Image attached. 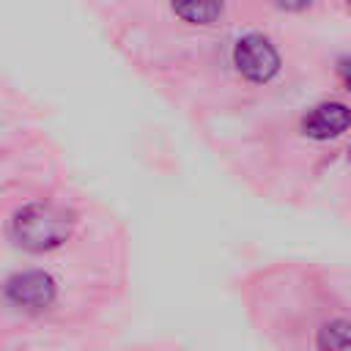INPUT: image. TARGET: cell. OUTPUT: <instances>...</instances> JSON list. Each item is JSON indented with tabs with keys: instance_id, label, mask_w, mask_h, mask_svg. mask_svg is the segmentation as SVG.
Masks as SVG:
<instances>
[{
	"instance_id": "cell-1",
	"label": "cell",
	"mask_w": 351,
	"mask_h": 351,
	"mask_svg": "<svg viewBox=\"0 0 351 351\" xmlns=\"http://www.w3.org/2000/svg\"><path fill=\"white\" fill-rule=\"evenodd\" d=\"M71 225H74V217L66 208L52 203H30L14 214L11 230L19 247L30 252H47L60 247L69 239Z\"/></svg>"
},
{
	"instance_id": "cell-2",
	"label": "cell",
	"mask_w": 351,
	"mask_h": 351,
	"mask_svg": "<svg viewBox=\"0 0 351 351\" xmlns=\"http://www.w3.org/2000/svg\"><path fill=\"white\" fill-rule=\"evenodd\" d=\"M233 63L252 82H269L280 71V55L274 44L261 33H250L236 41Z\"/></svg>"
},
{
	"instance_id": "cell-3",
	"label": "cell",
	"mask_w": 351,
	"mask_h": 351,
	"mask_svg": "<svg viewBox=\"0 0 351 351\" xmlns=\"http://www.w3.org/2000/svg\"><path fill=\"white\" fill-rule=\"evenodd\" d=\"M5 296L25 310H44L55 302V280L44 271H22L5 282Z\"/></svg>"
},
{
	"instance_id": "cell-4",
	"label": "cell",
	"mask_w": 351,
	"mask_h": 351,
	"mask_svg": "<svg viewBox=\"0 0 351 351\" xmlns=\"http://www.w3.org/2000/svg\"><path fill=\"white\" fill-rule=\"evenodd\" d=\"M351 126V110L340 101H326V104H318L313 107L304 118H302V132L307 137H315V140H329V137H337L343 134L346 129Z\"/></svg>"
},
{
	"instance_id": "cell-5",
	"label": "cell",
	"mask_w": 351,
	"mask_h": 351,
	"mask_svg": "<svg viewBox=\"0 0 351 351\" xmlns=\"http://www.w3.org/2000/svg\"><path fill=\"white\" fill-rule=\"evenodd\" d=\"M315 343L318 351H351V321H326Z\"/></svg>"
},
{
	"instance_id": "cell-6",
	"label": "cell",
	"mask_w": 351,
	"mask_h": 351,
	"mask_svg": "<svg viewBox=\"0 0 351 351\" xmlns=\"http://www.w3.org/2000/svg\"><path fill=\"white\" fill-rule=\"evenodd\" d=\"M173 11L192 25H211L219 14H222V3H211V0H189V3H176Z\"/></svg>"
},
{
	"instance_id": "cell-7",
	"label": "cell",
	"mask_w": 351,
	"mask_h": 351,
	"mask_svg": "<svg viewBox=\"0 0 351 351\" xmlns=\"http://www.w3.org/2000/svg\"><path fill=\"white\" fill-rule=\"evenodd\" d=\"M340 77H343L346 88L351 90V60H343V63H340Z\"/></svg>"
}]
</instances>
